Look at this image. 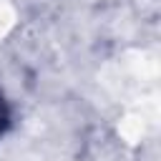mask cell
<instances>
[{
	"mask_svg": "<svg viewBox=\"0 0 161 161\" xmlns=\"http://www.w3.org/2000/svg\"><path fill=\"white\" fill-rule=\"evenodd\" d=\"M5 123H8V108H5V101L0 96V131L5 128Z\"/></svg>",
	"mask_w": 161,
	"mask_h": 161,
	"instance_id": "obj_1",
	"label": "cell"
}]
</instances>
